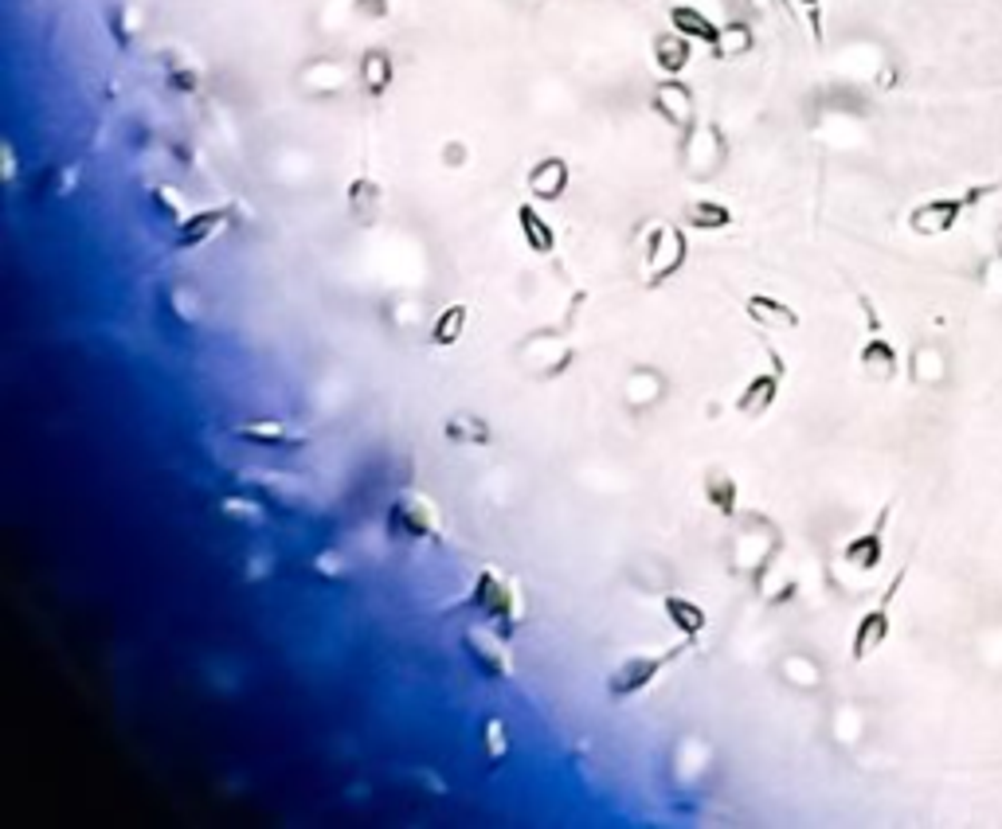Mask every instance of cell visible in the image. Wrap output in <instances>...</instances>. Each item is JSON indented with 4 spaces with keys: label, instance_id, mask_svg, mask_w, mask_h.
Instances as JSON below:
<instances>
[{
    "label": "cell",
    "instance_id": "obj_28",
    "mask_svg": "<svg viewBox=\"0 0 1002 829\" xmlns=\"http://www.w3.org/2000/svg\"><path fill=\"white\" fill-rule=\"evenodd\" d=\"M752 48H756L752 25H745V20H732V25L721 28V36H717V43L709 51H713L717 59H745Z\"/></svg>",
    "mask_w": 1002,
    "mask_h": 829
},
{
    "label": "cell",
    "instance_id": "obj_32",
    "mask_svg": "<svg viewBox=\"0 0 1002 829\" xmlns=\"http://www.w3.org/2000/svg\"><path fill=\"white\" fill-rule=\"evenodd\" d=\"M220 509H224L227 517H235V520H251V525H263V505L251 501V497H224V501H220Z\"/></svg>",
    "mask_w": 1002,
    "mask_h": 829
},
{
    "label": "cell",
    "instance_id": "obj_30",
    "mask_svg": "<svg viewBox=\"0 0 1002 829\" xmlns=\"http://www.w3.org/2000/svg\"><path fill=\"white\" fill-rule=\"evenodd\" d=\"M149 199H153V207H157L160 216L169 220L173 227H177L181 220H185L188 212H193V207H188V199L181 196V192L173 188V184H153V188H149Z\"/></svg>",
    "mask_w": 1002,
    "mask_h": 829
},
{
    "label": "cell",
    "instance_id": "obj_3",
    "mask_svg": "<svg viewBox=\"0 0 1002 829\" xmlns=\"http://www.w3.org/2000/svg\"><path fill=\"white\" fill-rule=\"evenodd\" d=\"M690 646H693V638H682L678 646L658 650V654H631V657H623V662H619L615 670H611V677H607V696L615 704L634 701V696L646 693V689L654 685V681L662 677V673L670 670L678 657L690 654Z\"/></svg>",
    "mask_w": 1002,
    "mask_h": 829
},
{
    "label": "cell",
    "instance_id": "obj_12",
    "mask_svg": "<svg viewBox=\"0 0 1002 829\" xmlns=\"http://www.w3.org/2000/svg\"><path fill=\"white\" fill-rule=\"evenodd\" d=\"M349 79H353V71H349V67L341 64V59H333V56L305 59V64L298 67V75H294L298 90H302V95H310V98H333V95H341V90L349 87Z\"/></svg>",
    "mask_w": 1002,
    "mask_h": 829
},
{
    "label": "cell",
    "instance_id": "obj_37",
    "mask_svg": "<svg viewBox=\"0 0 1002 829\" xmlns=\"http://www.w3.org/2000/svg\"><path fill=\"white\" fill-rule=\"evenodd\" d=\"M779 4H784V9H791V4H795V0H779Z\"/></svg>",
    "mask_w": 1002,
    "mask_h": 829
},
{
    "label": "cell",
    "instance_id": "obj_19",
    "mask_svg": "<svg viewBox=\"0 0 1002 829\" xmlns=\"http://www.w3.org/2000/svg\"><path fill=\"white\" fill-rule=\"evenodd\" d=\"M442 439L458 450H486L489 442H494V427H489V419H481L478 411H455L447 423H442Z\"/></svg>",
    "mask_w": 1002,
    "mask_h": 829
},
{
    "label": "cell",
    "instance_id": "obj_23",
    "mask_svg": "<svg viewBox=\"0 0 1002 829\" xmlns=\"http://www.w3.org/2000/svg\"><path fill=\"white\" fill-rule=\"evenodd\" d=\"M701 489H706V501L713 513H721V517H737V505H740V486L737 478H732L724 466H709L706 470V481H701Z\"/></svg>",
    "mask_w": 1002,
    "mask_h": 829
},
{
    "label": "cell",
    "instance_id": "obj_10",
    "mask_svg": "<svg viewBox=\"0 0 1002 829\" xmlns=\"http://www.w3.org/2000/svg\"><path fill=\"white\" fill-rule=\"evenodd\" d=\"M768 357H771L768 372H756L752 380L740 388V396H737V414H740V419H763V414L776 407L779 391H784L787 364L776 357V352H768Z\"/></svg>",
    "mask_w": 1002,
    "mask_h": 829
},
{
    "label": "cell",
    "instance_id": "obj_13",
    "mask_svg": "<svg viewBox=\"0 0 1002 829\" xmlns=\"http://www.w3.org/2000/svg\"><path fill=\"white\" fill-rule=\"evenodd\" d=\"M650 106H654V114L665 121V126H674V129L693 126V90L682 82V75H665V79L654 87V95H650Z\"/></svg>",
    "mask_w": 1002,
    "mask_h": 829
},
{
    "label": "cell",
    "instance_id": "obj_29",
    "mask_svg": "<svg viewBox=\"0 0 1002 829\" xmlns=\"http://www.w3.org/2000/svg\"><path fill=\"white\" fill-rule=\"evenodd\" d=\"M165 79H169V87L181 90V95H196V90H201V67H193L185 56L169 51V56H165Z\"/></svg>",
    "mask_w": 1002,
    "mask_h": 829
},
{
    "label": "cell",
    "instance_id": "obj_5",
    "mask_svg": "<svg viewBox=\"0 0 1002 829\" xmlns=\"http://www.w3.org/2000/svg\"><path fill=\"white\" fill-rule=\"evenodd\" d=\"M463 654L470 657V665L486 681H509L517 673V662H514V654H509L506 634L497 631V626H489L486 618L470 622V626L463 631Z\"/></svg>",
    "mask_w": 1002,
    "mask_h": 829
},
{
    "label": "cell",
    "instance_id": "obj_21",
    "mask_svg": "<svg viewBox=\"0 0 1002 829\" xmlns=\"http://www.w3.org/2000/svg\"><path fill=\"white\" fill-rule=\"evenodd\" d=\"M745 313H748V321L760 325V329H799L802 325L799 310L787 305V302H779L776 294H748L745 298Z\"/></svg>",
    "mask_w": 1002,
    "mask_h": 829
},
{
    "label": "cell",
    "instance_id": "obj_20",
    "mask_svg": "<svg viewBox=\"0 0 1002 829\" xmlns=\"http://www.w3.org/2000/svg\"><path fill=\"white\" fill-rule=\"evenodd\" d=\"M662 614H665V622L682 634V638H693V642H698L701 634H706V626H709L706 606H701L698 598H690V595H674V591L662 595Z\"/></svg>",
    "mask_w": 1002,
    "mask_h": 829
},
{
    "label": "cell",
    "instance_id": "obj_15",
    "mask_svg": "<svg viewBox=\"0 0 1002 829\" xmlns=\"http://www.w3.org/2000/svg\"><path fill=\"white\" fill-rule=\"evenodd\" d=\"M346 207H349V220H353L357 227L377 224L380 212H385V188H380V181H372L369 173L353 176L346 188Z\"/></svg>",
    "mask_w": 1002,
    "mask_h": 829
},
{
    "label": "cell",
    "instance_id": "obj_34",
    "mask_svg": "<svg viewBox=\"0 0 1002 829\" xmlns=\"http://www.w3.org/2000/svg\"><path fill=\"white\" fill-rule=\"evenodd\" d=\"M795 9H802L810 32H815V43H823V0H795Z\"/></svg>",
    "mask_w": 1002,
    "mask_h": 829
},
{
    "label": "cell",
    "instance_id": "obj_17",
    "mask_svg": "<svg viewBox=\"0 0 1002 829\" xmlns=\"http://www.w3.org/2000/svg\"><path fill=\"white\" fill-rule=\"evenodd\" d=\"M514 220H517V232H522V243L533 251V255H541V259L556 255V227L541 216V207L533 204V199H522V204H517Z\"/></svg>",
    "mask_w": 1002,
    "mask_h": 829
},
{
    "label": "cell",
    "instance_id": "obj_31",
    "mask_svg": "<svg viewBox=\"0 0 1002 829\" xmlns=\"http://www.w3.org/2000/svg\"><path fill=\"white\" fill-rule=\"evenodd\" d=\"M110 32H114V40H118V48H129V43L137 40V32H142V17H137L134 4H114L110 9Z\"/></svg>",
    "mask_w": 1002,
    "mask_h": 829
},
{
    "label": "cell",
    "instance_id": "obj_26",
    "mask_svg": "<svg viewBox=\"0 0 1002 829\" xmlns=\"http://www.w3.org/2000/svg\"><path fill=\"white\" fill-rule=\"evenodd\" d=\"M670 28L690 36L693 43H709V48H713L717 36H721V25H713V20H709L701 9H693V4H674V9H670Z\"/></svg>",
    "mask_w": 1002,
    "mask_h": 829
},
{
    "label": "cell",
    "instance_id": "obj_36",
    "mask_svg": "<svg viewBox=\"0 0 1002 829\" xmlns=\"http://www.w3.org/2000/svg\"><path fill=\"white\" fill-rule=\"evenodd\" d=\"M994 251H999V263H1002V227H999V235H994Z\"/></svg>",
    "mask_w": 1002,
    "mask_h": 829
},
{
    "label": "cell",
    "instance_id": "obj_25",
    "mask_svg": "<svg viewBox=\"0 0 1002 829\" xmlns=\"http://www.w3.org/2000/svg\"><path fill=\"white\" fill-rule=\"evenodd\" d=\"M466 325H470V305H466V302H450L447 310H439V318L431 321V329H427V341H431L435 349H450V344L463 341Z\"/></svg>",
    "mask_w": 1002,
    "mask_h": 829
},
{
    "label": "cell",
    "instance_id": "obj_16",
    "mask_svg": "<svg viewBox=\"0 0 1002 829\" xmlns=\"http://www.w3.org/2000/svg\"><path fill=\"white\" fill-rule=\"evenodd\" d=\"M525 184H529L533 199H541V204H556V199H564V192H568V184H572L568 160L564 157H541L537 165L529 168Z\"/></svg>",
    "mask_w": 1002,
    "mask_h": 829
},
{
    "label": "cell",
    "instance_id": "obj_4",
    "mask_svg": "<svg viewBox=\"0 0 1002 829\" xmlns=\"http://www.w3.org/2000/svg\"><path fill=\"white\" fill-rule=\"evenodd\" d=\"M999 188H1002V184H975V188L960 192V196L921 199V204L908 212V232L921 235V240H936V235H947L963 220V212H971L979 199L994 196Z\"/></svg>",
    "mask_w": 1002,
    "mask_h": 829
},
{
    "label": "cell",
    "instance_id": "obj_33",
    "mask_svg": "<svg viewBox=\"0 0 1002 829\" xmlns=\"http://www.w3.org/2000/svg\"><path fill=\"white\" fill-rule=\"evenodd\" d=\"M349 12H353L361 25H380V20L392 17V0H353Z\"/></svg>",
    "mask_w": 1002,
    "mask_h": 829
},
{
    "label": "cell",
    "instance_id": "obj_35",
    "mask_svg": "<svg viewBox=\"0 0 1002 829\" xmlns=\"http://www.w3.org/2000/svg\"><path fill=\"white\" fill-rule=\"evenodd\" d=\"M442 160H447L450 168H458L466 160V145L463 142H450L447 149H442Z\"/></svg>",
    "mask_w": 1002,
    "mask_h": 829
},
{
    "label": "cell",
    "instance_id": "obj_1",
    "mask_svg": "<svg viewBox=\"0 0 1002 829\" xmlns=\"http://www.w3.org/2000/svg\"><path fill=\"white\" fill-rule=\"evenodd\" d=\"M470 606L478 611V618H486L489 626L514 638V631L525 622V591L509 572H502L497 564H481L470 587Z\"/></svg>",
    "mask_w": 1002,
    "mask_h": 829
},
{
    "label": "cell",
    "instance_id": "obj_18",
    "mask_svg": "<svg viewBox=\"0 0 1002 829\" xmlns=\"http://www.w3.org/2000/svg\"><path fill=\"white\" fill-rule=\"evenodd\" d=\"M357 82L369 98H385L396 82V64L388 48H364L357 59Z\"/></svg>",
    "mask_w": 1002,
    "mask_h": 829
},
{
    "label": "cell",
    "instance_id": "obj_24",
    "mask_svg": "<svg viewBox=\"0 0 1002 829\" xmlns=\"http://www.w3.org/2000/svg\"><path fill=\"white\" fill-rule=\"evenodd\" d=\"M682 220L690 224V232H724V227L737 224V216H732V207L721 204V199H690V204L682 207Z\"/></svg>",
    "mask_w": 1002,
    "mask_h": 829
},
{
    "label": "cell",
    "instance_id": "obj_9",
    "mask_svg": "<svg viewBox=\"0 0 1002 829\" xmlns=\"http://www.w3.org/2000/svg\"><path fill=\"white\" fill-rule=\"evenodd\" d=\"M232 435L259 450H282V455H298L310 442V435L298 431L290 419H251V423L232 427Z\"/></svg>",
    "mask_w": 1002,
    "mask_h": 829
},
{
    "label": "cell",
    "instance_id": "obj_14",
    "mask_svg": "<svg viewBox=\"0 0 1002 829\" xmlns=\"http://www.w3.org/2000/svg\"><path fill=\"white\" fill-rule=\"evenodd\" d=\"M227 216H232V207H224V204L220 207H196V212H188V216L173 227V247L177 251L204 247V243L216 240V235L224 232Z\"/></svg>",
    "mask_w": 1002,
    "mask_h": 829
},
{
    "label": "cell",
    "instance_id": "obj_7",
    "mask_svg": "<svg viewBox=\"0 0 1002 829\" xmlns=\"http://www.w3.org/2000/svg\"><path fill=\"white\" fill-rule=\"evenodd\" d=\"M862 305H866V313H869V341L862 344V352H858V368H862V376H866L869 383L885 388V383L897 380L901 352H897V344H893L889 337L882 333V321L874 318V305H869V298H862Z\"/></svg>",
    "mask_w": 1002,
    "mask_h": 829
},
{
    "label": "cell",
    "instance_id": "obj_2",
    "mask_svg": "<svg viewBox=\"0 0 1002 829\" xmlns=\"http://www.w3.org/2000/svg\"><path fill=\"white\" fill-rule=\"evenodd\" d=\"M388 536L392 540H427L439 544L447 536V520L435 497L424 489H400L388 505Z\"/></svg>",
    "mask_w": 1002,
    "mask_h": 829
},
{
    "label": "cell",
    "instance_id": "obj_8",
    "mask_svg": "<svg viewBox=\"0 0 1002 829\" xmlns=\"http://www.w3.org/2000/svg\"><path fill=\"white\" fill-rule=\"evenodd\" d=\"M642 263L650 266V279L665 282L685 266V235L674 224H654L642 240Z\"/></svg>",
    "mask_w": 1002,
    "mask_h": 829
},
{
    "label": "cell",
    "instance_id": "obj_27",
    "mask_svg": "<svg viewBox=\"0 0 1002 829\" xmlns=\"http://www.w3.org/2000/svg\"><path fill=\"white\" fill-rule=\"evenodd\" d=\"M481 755H486L489 771H497L509 759V720L497 716V712L481 720Z\"/></svg>",
    "mask_w": 1002,
    "mask_h": 829
},
{
    "label": "cell",
    "instance_id": "obj_6",
    "mask_svg": "<svg viewBox=\"0 0 1002 829\" xmlns=\"http://www.w3.org/2000/svg\"><path fill=\"white\" fill-rule=\"evenodd\" d=\"M905 567H901L897 575H893V583L885 587V595L877 598V606H869L866 614L858 618V626H854V638H850V657L854 662H866V657H874L877 650L889 642L893 634V598H897V591L905 587Z\"/></svg>",
    "mask_w": 1002,
    "mask_h": 829
},
{
    "label": "cell",
    "instance_id": "obj_11",
    "mask_svg": "<svg viewBox=\"0 0 1002 829\" xmlns=\"http://www.w3.org/2000/svg\"><path fill=\"white\" fill-rule=\"evenodd\" d=\"M889 517H893V505H885L882 513H877V520L866 528V533L850 536V540L843 544V564L854 567L858 575H874L877 567H882L885 559V528H889Z\"/></svg>",
    "mask_w": 1002,
    "mask_h": 829
},
{
    "label": "cell",
    "instance_id": "obj_22",
    "mask_svg": "<svg viewBox=\"0 0 1002 829\" xmlns=\"http://www.w3.org/2000/svg\"><path fill=\"white\" fill-rule=\"evenodd\" d=\"M650 56H654V67L662 75H682L685 67L693 64V40L670 28V32L654 36V43H650Z\"/></svg>",
    "mask_w": 1002,
    "mask_h": 829
}]
</instances>
